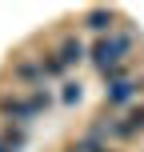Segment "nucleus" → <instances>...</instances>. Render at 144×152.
I'll list each match as a JSON object with an SVG mask.
<instances>
[{
    "label": "nucleus",
    "instance_id": "f257e3e1",
    "mask_svg": "<svg viewBox=\"0 0 144 152\" xmlns=\"http://www.w3.org/2000/svg\"><path fill=\"white\" fill-rule=\"evenodd\" d=\"M132 44H136V40H132L128 32H112V36H100L96 44H92V64L100 68V76L120 72V68H124V56L132 52Z\"/></svg>",
    "mask_w": 144,
    "mask_h": 152
},
{
    "label": "nucleus",
    "instance_id": "f03ea898",
    "mask_svg": "<svg viewBox=\"0 0 144 152\" xmlns=\"http://www.w3.org/2000/svg\"><path fill=\"white\" fill-rule=\"evenodd\" d=\"M48 104H52V92H48V88H32L28 96H0V112L8 116V124H28V120H36Z\"/></svg>",
    "mask_w": 144,
    "mask_h": 152
},
{
    "label": "nucleus",
    "instance_id": "7ed1b4c3",
    "mask_svg": "<svg viewBox=\"0 0 144 152\" xmlns=\"http://www.w3.org/2000/svg\"><path fill=\"white\" fill-rule=\"evenodd\" d=\"M136 92H144V88H140V80H132V76L112 80V84L104 88V104H108V108H128L132 100H136Z\"/></svg>",
    "mask_w": 144,
    "mask_h": 152
},
{
    "label": "nucleus",
    "instance_id": "20e7f679",
    "mask_svg": "<svg viewBox=\"0 0 144 152\" xmlns=\"http://www.w3.org/2000/svg\"><path fill=\"white\" fill-rule=\"evenodd\" d=\"M12 80L16 84H28V88H44V64L36 60V56H24V60H16L12 64Z\"/></svg>",
    "mask_w": 144,
    "mask_h": 152
},
{
    "label": "nucleus",
    "instance_id": "39448f33",
    "mask_svg": "<svg viewBox=\"0 0 144 152\" xmlns=\"http://www.w3.org/2000/svg\"><path fill=\"white\" fill-rule=\"evenodd\" d=\"M84 24H88L92 32H100V36H112V24H116V12L112 8H88V12H84Z\"/></svg>",
    "mask_w": 144,
    "mask_h": 152
},
{
    "label": "nucleus",
    "instance_id": "423d86ee",
    "mask_svg": "<svg viewBox=\"0 0 144 152\" xmlns=\"http://www.w3.org/2000/svg\"><path fill=\"white\" fill-rule=\"evenodd\" d=\"M56 56H60V64H64V68H72V64H80V60H84V44H80L76 36H68V40H60Z\"/></svg>",
    "mask_w": 144,
    "mask_h": 152
},
{
    "label": "nucleus",
    "instance_id": "0eeeda50",
    "mask_svg": "<svg viewBox=\"0 0 144 152\" xmlns=\"http://www.w3.org/2000/svg\"><path fill=\"white\" fill-rule=\"evenodd\" d=\"M0 140H4V148H8V152H20L24 144H28V128H24V124H4Z\"/></svg>",
    "mask_w": 144,
    "mask_h": 152
},
{
    "label": "nucleus",
    "instance_id": "6e6552de",
    "mask_svg": "<svg viewBox=\"0 0 144 152\" xmlns=\"http://www.w3.org/2000/svg\"><path fill=\"white\" fill-rule=\"evenodd\" d=\"M124 124H128V132H132V136H140V132H144V104L128 108V112H124Z\"/></svg>",
    "mask_w": 144,
    "mask_h": 152
},
{
    "label": "nucleus",
    "instance_id": "1a4fd4ad",
    "mask_svg": "<svg viewBox=\"0 0 144 152\" xmlns=\"http://www.w3.org/2000/svg\"><path fill=\"white\" fill-rule=\"evenodd\" d=\"M76 148H84V152H116L112 144H108V140H96V136H88V132L76 140Z\"/></svg>",
    "mask_w": 144,
    "mask_h": 152
},
{
    "label": "nucleus",
    "instance_id": "9d476101",
    "mask_svg": "<svg viewBox=\"0 0 144 152\" xmlns=\"http://www.w3.org/2000/svg\"><path fill=\"white\" fill-rule=\"evenodd\" d=\"M40 64H44V76H64V64H60V56H40Z\"/></svg>",
    "mask_w": 144,
    "mask_h": 152
},
{
    "label": "nucleus",
    "instance_id": "9b49d317",
    "mask_svg": "<svg viewBox=\"0 0 144 152\" xmlns=\"http://www.w3.org/2000/svg\"><path fill=\"white\" fill-rule=\"evenodd\" d=\"M80 96H84V92H80V80H68V84H64V104H80Z\"/></svg>",
    "mask_w": 144,
    "mask_h": 152
},
{
    "label": "nucleus",
    "instance_id": "f8f14e48",
    "mask_svg": "<svg viewBox=\"0 0 144 152\" xmlns=\"http://www.w3.org/2000/svg\"><path fill=\"white\" fill-rule=\"evenodd\" d=\"M68 152H84V148H76V144H68Z\"/></svg>",
    "mask_w": 144,
    "mask_h": 152
},
{
    "label": "nucleus",
    "instance_id": "ddd939ff",
    "mask_svg": "<svg viewBox=\"0 0 144 152\" xmlns=\"http://www.w3.org/2000/svg\"><path fill=\"white\" fill-rule=\"evenodd\" d=\"M0 152H8V148H4V140H0Z\"/></svg>",
    "mask_w": 144,
    "mask_h": 152
}]
</instances>
